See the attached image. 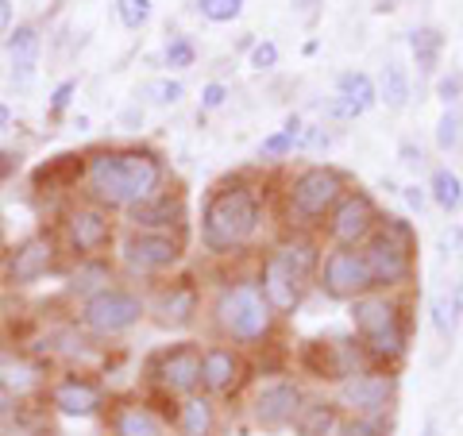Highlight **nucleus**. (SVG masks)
<instances>
[{
  "mask_svg": "<svg viewBox=\"0 0 463 436\" xmlns=\"http://www.w3.org/2000/svg\"><path fill=\"white\" fill-rule=\"evenodd\" d=\"M170 185L166 155L147 143H100L81 155V197L120 216Z\"/></svg>",
  "mask_w": 463,
  "mask_h": 436,
  "instance_id": "1",
  "label": "nucleus"
},
{
  "mask_svg": "<svg viewBox=\"0 0 463 436\" xmlns=\"http://www.w3.org/2000/svg\"><path fill=\"white\" fill-rule=\"evenodd\" d=\"M267 224V194L251 174H228L201 201L197 240L213 259H232L255 247Z\"/></svg>",
  "mask_w": 463,
  "mask_h": 436,
  "instance_id": "2",
  "label": "nucleus"
},
{
  "mask_svg": "<svg viewBox=\"0 0 463 436\" xmlns=\"http://www.w3.org/2000/svg\"><path fill=\"white\" fill-rule=\"evenodd\" d=\"M205 321L213 328V340L236 344L243 352L267 347L282 328V317L267 305L255 274H236L216 286L205 301Z\"/></svg>",
  "mask_w": 463,
  "mask_h": 436,
  "instance_id": "3",
  "label": "nucleus"
},
{
  "mask_svg": "<svg viewBox=\"0 0 463 436\" xmlns=\"http://www.w3.org/2000/svg\"><path fill=\"white\" fill-rule=\"evenodd\" d=\"M413 294H371L347 301V321H352V336L364 347L371 367L398 371L413 344Z\"/></svg>",
  "mask_w": 463,
  "mask_h": 436,
  "instance_id": "4",
  "label": "nucleus"
},
{
  "mask_svg": "<svg viewBox=\"0 0 463 436\" xmlns=\"http://www.w3.org/2000/svg\"><path fill=\"white\" fill-rule=\"evenodd\" d=\"M352 190V178L332 163H306L286 174L279 190L282 232H321L336 201Z\"/></svg>",
  "mask_w": 463,
  "mask_h": 436,
  "instance_id": "5",
  "label": "nucleus"
},
{
  "mask_svg": "<svg viewBox=\"0 0 463 436\" xmlns=\"http://www.w3.org/2000/svg\"><path fill=\"white\" fill-rule=\"evenodd\" d=\"M190 255V232H139L120 228L112 263L128 282H163L178 274Z\"/></svg>",
  "mask_w": 463,
  "mask_h": 436,
  "instance_id": "6",
  "label": "nucleus"
},
{
  "mask_svg": "<svg viewBox=\"0 0 463 436\" xmlns=\"http://www.w3.org/2000/svg\"><path fill=\"white\" fill-rule=\"evenodd\" d=\"M374 289L383 294H413L417 286V228L402 213H383L379 232L364 243Z\"/></svg>",
  "mask_w": 463,
  "mask_h": 436,
  "instance_id": "7",
  "label": "nucleus"
},
{
  "mask_svg": "<svg viewBox=\"0 0 463 436\" xmlns=\"http://www.w3.org/2000/svg\"><path fill=\"white\" fill-rule=\"evenodd\" d=\"M74 321L90 332L93 340H116L136 332L143 321H147V294L136 286L112 282L105 289H97L85 301H78Z\"/></svg>",
  "mask_w": 463,
  "mask_h": 436,
  "instance_id": "8",
  "label": "nucleus"
},
{
  "mask_svg": "<svg viewBox=\"0 0 463 436\" xmlns=\"http://www.w3.org/2000/svg\"><path fill=\"white\" fill-rule=\"evenodd\" d=\"M58 243H62V251L81 263V259H97V255H112L116 247V236H120V221H116V213L93 205V201H70L58 216Z\"/></svg>",
  "mask_w": 463,
  "mask_h": 436,
  "instance_id": "9",
  "label": "nucleus"
},
{
  "mask_svg": "<svg viewBox=\"0 0 463 436\" xmlns=\"http://www.w3.org/2000/svg\"><path fill=\"white\" fill-rule=\"evenodd\" d=\"M143 383L163 402H182L201 394V344L197 340H174L155 347L143 363Z\"/></svg>",
  "mask_w": 463,
  "mask_h": 436,
  "instance_id": "10",
  "label": "nucleus"
},
{
  "mask_svg": "<svg viewBox=\"0 0 463 436\" xmlns=\"http://www.w3.org/2000/svg\"><path fill=\"white\" fill-rule=\"evenodd\" d=\"M62 243H58V232L54 228H35L27 232L24 240L8 243L5 259H0V282L8 289H27V286H39L43 279L62 270Z\"/></svg>",
  "mask_w": 463,
  "mask_h": 436,
  "instance_id": "11",
  "label": "nucleus"
},
{
  "mask_svg": "<svg viewBox=\"0 0 463 436\" xmlns=\"http://www.w3.org/2000/svg\"><path fill=\"white\" fill-rule=\"evenodd\" d=\"M205 317V289L194 274H170L147 294V321L163 332H190Z\"/></svg>",
  "mask_w": 463,
  "mask_h": 436,
  "instance_id": "12",
  "label": "nucleus"
},
{
  "mask_svg": "<svg viewBox=\"0 0 463 436\" xmlns=\"http://www.w3.org/2000/svg\"><path fill=\"white\" fill-rule=\"evenodd\" d=\"M306 386L294 374H279V379H267V383H255V390L248 394V421L251 429L259 432H289L294 429V417L298 410L306 405Z\"/></svg>",
  "mask_w": 463,
  "mask_h": 436,
  "instance_id": "13",
  "label": "nucleus"
},
{
  "mask_svg": "<svg viewBox=\"0 0 463 436\" xmlns=\"http://www.w3.org/2000/svg\"><path fill=\"white\" fill-rule=\"evenodd\" d=\"M298 367L301 374H309L313 383H328L340 386L344 379H352L364 367H371L364 347L355 336H325V340H306L298 352Z\"/></svg>",
  "mask_w": 463,
  "mask_h": 436,
  "instance_id": "14",
  "label": "nucleus"
},
{
  "mask_svg": "<svg viewBox=\"0 0 463 436\" xmlns=\"http://www.w3.org/2000/svg\"><path fill=\"white\" fill-rule=\"evenodd\" d=\"M402 394V379L390 367H364L352 379H344L332 398L344 413H367V417H390Z\"/></svg>",
  "mask_w": 463,
  "mask_h": 436,
  "instance_id": "15",
  "label": "nucleus"
},
{
  "mask_svg": "<svg viewBox=\"0 0 463 436\" xmlns=\"http://www.w3.org/2000/svg\"><path fill=\"white\" fill-rule=\"evenodd\" d=\"M379 221H383V209L367 190L352 185L340 201L336 209L328 213V221L321 224V240L328 247H364L374 232H379Z\"/></svg>",
  "mask_w": 463,
  "mask_h": 436,
  "instance_id": "16",
  "label": "nucleus"
},
{
  "mask_svg": "<svg viewBox=\"0 0 463 436\" xmlns=\"http://www.w3.org/2000/svg\"><path fill=\"white\" fill-rule=\"evenodd\" d=\"M328 301H355L374 289L371 279V267L364 259V247H325V259H321V270H317V282H313Z\"/></svg>",
  "mask_w": 463,
  "mask_h": 436,
  "instance_id": "17",
  "label": "nucleus"
},
{
  "mask_svg": "<svg viewBox=\"0 0 463 436\" xmlns=\"http://www.w3.org/2000/svg\"><path fill=\"white\" fill-rule=\"evenodd\" d=\"M47 405L58 413V417H66V421H93V417H105L109 410V390L100 379H93L90 371H78V367H70L62 371L58 379L47 383Z\"/></svg>",
  "mask_w": 463,
  "mask_h": 436,
  "instance_id": "18",
  "label": "nucleus"
},
{
  "mask_svg": "<svg viewBox=\"0 0 463 436\" xmlns=\"http://www.w3.org/2000/svg\"><path fill=\"white\" fill-rule=\"evenodd\" d=\"M248 379H251V363L243 347L221 344V340L201 344V394L228 402L240 394Z\"/></svg>",
  "mask_w": 463,
  "mask_h": 436,
  "instance_id": "19",
  "label": "nucleus"
},
{
  "mask_svg": "<svg viewBox=\"0 0 463 436\" xmlns=\"http://www.w3.org/2000/svg\"><path fill=\"white\" fill-rule=\"evenodd\" d=\"M120 228L139 232H190V197L182 185H166L155 197L120 213Z\"/></svg>",
  "mask_w": 463,
  "mask_h": 436,
  "instance_id": "20",
  "label": "nucleus"
},
{
  "mask_svg": "<svg viewBox=\"0 0 463 436\" xmlns=\"http://www.w3.org/2000/svg\"><path fill=\"white\" fill-rule=\"evenodd\" d=\"M105 429H109V436H174L170 410H158V405L143 394L112 398L105 410Z\"/></svg>",
  "mask_w": 463,
  "mask_h": 436,
  "instance_id": "21",
  "label": "nucleus"
},
{
  "mask_svg": "<svg viewBox=\"0 0 463 436\" xmlns=\"http://www.w3.org/2000/svg\"><path fill=\"white\" fill-rule=\"evenodd\" d=\"M270 259L279 263L286 274H294V279L313 289L317 282V270H321V259H325V240L321 232H282L279 240H274L270 247Z\"/></svg>",
  "mask_w": 463,
  "mask_h": 436,
  "instance_id": "22",
  "label": "nucleus"
},
{
  "mask_svg": "<svg viewBox=\"0 0 463 436\" xmlns=\"http://www.w3.org/2000/svg\"><path fill=\"white\" fill-rule=\"evenodd\" d=\"M255 282H259V289H263V298H267V305L274 313L282 317H294L298 309H301V301H306V294L309 289L301 286L294 274H286L279 263L270 259V251H263L259 255V270H255Z\"/></svg>",
  "mask_w": 463,
  "mask_h": 436,
  "instance_id": "23",
  "label": "nucleus"
},
{
  "mask_svg": "<svg viewBox=\"0 0 463 436\" xmlns=\"http://www.w3.org/2000/svg\"><path fill=\"white\" fill-rule=\"evenodd\" d=\"M174 436H221V402L209 394H194L170 405Z\"/></svg>",
  "mask_w": 463,
  "mask_h": 436,
  "instance_id": "24",
  "label": "nucleus"
},
{
  "mask_svg": "<svg viewBox=\"0 0 463 436\" xmlns=\"http://www.w3.org/2000/svg\"><path fill=\"white\" fill-rule=\"evenodd\" d=\"M39 390H47V374H43V363H35L24 352H5L0 355V394L27 402L35 398Z\"/></svg>",
  "mask_w": 463,
  "mask_h": 436,
  "instance_id": "25",
  "label": "nucleus"
},
{
  "mask_svg": "<svg viewBox=\"0 0 463 436\" xmlns=\"http://www.w3.org/2000/svg\"><path fill=\"white\" fill-rule=\"evenodd\" d=\"M8 51V66H12V81L16 85H32L39 74V58H43V32L39 24H16L5 39Z\"/></svg>",
  "mask_w": 463,
  "mask_h": 436,
  "instance_id": "26",
  "label": "nucleus"
},
{
  "mask_svg": "<svg viewBox=\"0 0 463 436\" xmlns=\"http://www.w3.org/2000/svg\"><path fill=\"white\" fill-rule=\"evenodd\" d=\"M340 417H344V410L336 405V398H332V394H309L306 405L298 410L294 429H289V432H294V436H336Z\"/></svg>",
  "mask_w": 463,
  "mask_h": 436,
  "instance_id": "27",
  "label": "nucleus"
},
{
  "mask_svg": "<svg viewBox=\"0 0 463 436\" xmlns=\"http://www.w3.org/2000/svg\"><path fill=\"white\" fill-rule=\"evenodd\" d=\"M112 282H120V270H116V263L109 255H97V259H81V263H74L66 270V289L74 294L78 301H85L90 294H97V289H105Z\"/></svg>",
  "mask_w": 463,
  "mask_h": 436,
  "instance_id": "28",
  "label": "nucleus"
},
{
  "mask_svg": "<svg viewBox=\"0 0 463 436\" xmlns=\"http://www.w3.org/2000/svg\"><path fill=\"white\" fill-rule=\"evenodd\" d=\"M405 43H410V54H413V66H417V74H425L432 78L440 70V58L448 51V35L440 32V27H413L410 35H405Z\"/></svg>",
  "mask_w": 463,
  "mask_h": 436,
  "instance_id": "29",
  "label": "nucleus"
},
{
  "mask_svg": "<svg viewBox=\"0 0 463 436\" xmlns=\"http://www.w3.org/2000/svg\"><path fill=\"white\" fill-rule=\"evenodd\" d=\"M374 90H379V105L386 112H405L413 100V81H410V70L398 58H390L383 66V74L374 78Z\"/></svg>",
  "mask_w": 463,
  "mask_h": 436,
  "instance_id": "30",
  "label": "nucleus"
},
{
  "mask_svg": "<svg viewBox=\"0 0 463 436\" xmlns=\"http://www.w3.org/2000/svg\"><path fill=\"white\" fill-rule=\"evenodd\" d=\"M425 190H429V201H432V205H437L444 216H456V213L463 209V178H459L452 166H432Z\"/></svg>",
  "mask_w": 463,
  "mask_h": 436,
  "instance_id": "31",
  "label": "nucleus"
},
{
  "mask_svg": "<svg viewBox=\"0 0 463 436\" xmlns=\"http://www.w3.org/2000/svg\"><path fill=\"white\" fill-rule=\"evenodd\" d=\"M336 97H344L352 109L359 112H371L374 105H379V90H374V78L367 74V70H340L336 74Z\"/></svg>",
  "mask_w": 463,
  "mask_h": 436,
  "instance_id": "32",
  "label": "nucleus"
},
{
  "mask_svg": "<svg viewBox=\"0 0 463 436\" xmlns=\"http://www.w3.org/2000/svg\"><path fill=\"white\" fill-rule=\"evenodd\" d=\"M459 321H463V317L456 313L452 294H444V289H437V294H429V325H432V332H437V336H440L444 344H452V340H456Z\"/></svg>",
  "mask_w": 463,
  "mask_h": 436,
  "instance_id": "33",
  "label": "nucleus"
},
{
  "mask_svg": "<svg viewBox=\"0 0 463 436\" xmlns=\"http://www.w3.org/2000/svg\"><path fill=\"white\" fill-rule=\"evenodd\" d=\"M139 100L143 105H155V109H174V105H182L185 100V85L178 78H151V81H143L139 85Z\"/></svg>",
  "mask_w": 463,
  "mask_h": 436,
  "instance_id": "34",
  "label": "nucleus"
},
{
  "mask_svg": "<svg viewBox=\"0 0 463 436\" xmlns=\"http://www.w3.org/2000/svg\"><path fill=\"white\" fill-rule=\"evenodd\" d=\"M432 143H437L440 155H452L463 143V105H452L440 112L437 128H432Z\"/></svg>",
  "mask_w": 463,
  "mask_h": 436,
  "instance_id": "35",
  "label": "nucleus"
},
{
  "mask_svg": "<svg viewBox=\"0 0 463 436\" xmlns=\"http://www.w3.org/2000/svg\"><path fill=\"white\" fill-rule=\"evenodd\" d=\"M163 66L166 74H182V70L197 66V43L190 35H170L163 43Z\"/></svg>",
  "mask_w": 463,
  "mask_h": 436,
  "instance_id": "36",
  "label": "nucleus"
},
{
  "mask_svg": "<svg viewBox=\"0 0 463 436\" xmlns=\"http://www.w3.org/2000/svg\"><path fill=\"white\" fill-rule=\"evenodd\" d=\"M390 417H367V413H344L336 436H390Z\"/></svg>",
  "mask_w": 463,
  "mask_h": 436,
  "instance_id": "37",
  "label": "nucleus"
},
{
  "mask_svg": "<svg viewBox=\"0 0 463 436\" xmlns=\"http://www.w3.org/2000/svg\"><path fill=\"white\" fill-rule=\"evenodd\" d=\"M116 16H120L128 32H143L155 16V5L151 0H116Z\"/></svg>",
  "mask_w": 463,
  "mask_h": 436,
  "instance_id": "38",
  "label": "nucleus"
},
{
  "mask_svg": "<svg viewBox=\"0 0 463 436\" xmlns=\"http://www.w3.org/2000/svg\"><path fill=\"white\" fill-rule=\"evenodd\" d=\"M243 5L248 0H197V16L209 24H232L243 16Z\"/></svg>",
  "mask_w": 463,
  "mask_h": 436,
  "instance_id": "39",
  "label": "nucleus"
},
{
  "mask_svg": "<svg viewBox=\"0 0 463 436\" xmlns=\"http://www.w3.org/2000/svg\"><path fill=\"white\" fill-rule=\"evenodd\" d=\"M294 151H298V136H289L286 128L263 136V143H259V158H263V163H282V158H289Z\"/></svg>",
  "mask_w": 463,
  "mask_h": 436,
  "instance_id": "40",
  "label": "nucleus"
},
{
  "mask_svg": "<svg viewBox=\"0 0 463 436\" xmlns=\"http://www.w3.org/2000/svg\"><path fill=\"white\" fill-rule=\"evenodd\" d=\"M279 62H282V51H279V43H274V39H259V43H251L248 66L255 70V74H270V70H279Z\"/></svg>",
  "mask_w": 463,
  "mask_h": 436,
  "instance_id": "41",
  "label": "nucleus"
},
{
  "mask_svg": "<svg viewBox=\"0 0 463 436\" xmlns=\"http://www.w3.org/2000/svg\"><path fill=\"white\" fill-rule=\"evenodd\" d=\"M332 128L328 124H306L301 128V139H298V155H325L332 147Z\"/></svg>",
  "mask_w": 463,
  "mask_h": 436,
  "instance_id": "42",
  "label": "nucleus"
},
{
  "mask_svg": "<svg viewBox=\"0 0 463 436\" xmlns=\"http://www.w3.org/2000/svg\"><path fill=\"white\" fill-rule=\"evenodd\" d=\"M74 100H78V78L58 81L54 90H51V100H47V120H62Z\"/></svg>",
  "mask_w": 463,
  "mask_h": 436,
  "instance_id": "43",
  "label": "nucleus"
},
{
  "mask_svg": "<svg viewBox=\"0 0 463 436\" xmlns=\"http://www.w3.org/2000/svg\"><path fill=\"white\" fill-rule=\"evenodd\" d=\"M432 93H437V100L444 109H452L463 100V74L459 70H448V74H440L437 81H432Z\"/></svg>",
  "mask_w": 463,
  "mask_h": 436,
  "instance_id": "44",
  "label": "nucleus"
},
{
  "mask_svg": "<svg viewBox=\"0 0 463 436\" xmlns=\"http://www.w3.org/2000/svg\"><path fill=\"white\" fill-rule=\"evenodd\" d=\"M398 163L405 166V170H413V174H421L425 166H429V158H425V147L417 139H402L398 143Z\"/></svg>",
  "mask_w": 463,
  "mask_h": 436,
  "instance_id": "45",
  "label": "nucleus"
},
{
  "mask_svg": "<svg viewBox=\"0 0 463 436\" xmlns=\"http://www.w3.org/2000/svg\"><path fill=\"white\" fill-rule=\"evenodd\" d=\"M228 97H232V85H224V81H205V85H201V112L224 109Z\"/></svg>",
  "mask_w": 463,
  "mask_h": 436,
  "instance_id": "46",
  "label": "nucleus"
},
{
  "mask_svg": "<svg viewBox=\"0 0 463 436\" xmlns=\"http://www.w3.org/2000/svg\"><path fill=\"white\" fill-rule=\"evenodd\" d=\"M437 251H440L444 263H448V259H459V251H463V228H459V224L440 228V236H437Z\"/></svg>",
  "mask_w": 463,
  "mask_h": 436,
  "instance_id": "47",
  "label": "nucleus"
},
{
  "mask_svg": "<svg viewBox=\"0 0 463 436\" xmlns=\"http://www.w3.org/2000/svg\"><path fill=\"white\" fill-rule=\"evenodd\" d=\"M321 112H325V120H340V124H347V120H359V116H364V112L352 109V105H347L344 97H336V93H332V97L325 100Z\"/></svg>",
  "mask_w": 463,
  "mask_h": 436,
  "instance_id": "48",
  "label": "nucleus"
},
{
  "mask_svg": "<svg viewBox=\"0 0 463 436\" xmlns=\"http://www.w3.org/2000/svg\"><path fill=\"white\" fill-rule=\"evenodd\" d=\"M402 201H405V209H410V213H417V216H421L429 205H432V201H429V190H425V185H417V182H410V185H402Z\"/></svg>",
  "mask_w": 463,
  "mask_h": 436,
  "instance_id": "49",
  "label": "nucleus"
},
{
  "mask_svg": "<svg viewBox=\"0 0 463 436\" xmlns=\"http://www.w3.org/2000/svg\"><path fill=\"white\" fill-rule=\"evenodd\" d=\"M16 170H20V155L0 147V185H8L12 178H16Z\"/></svg>",
  "mask_w": 463,
  "mask_h": 436,
  "instance_id": "50",
  "label": "nucleus"
},
{
  "mask_svg": "<svg viewBox=\"0 0 463 436\" xmlns=\"http://www.w3.org/2000/svg\"><path fill=\"white\" fill-rule=\"evenodd\" d=\"M12 0H0V39H8V32H12Z\"/></svg>",
  "mask_w": 463,
  "mask_h": 436,
  "instance_id": "51",
  "label": "nucleus"
},
{
  "mask_svg": "<svg viewBox=\"0 0 463 436\" xmlns=\"http://www.w3.org/2000/svg\"><path fill=\"white\" fill-rule=\"evenodd\" d=\"M448 294H452V301H456V313L463 317V251H459V279H456V286L448 289Z\"/></svg>",
  "mask_w": 463,
  "mask_h": 436,
  "instance_id": "52",
  "label": "nucleus"
},
{
  "mask_svg": "<svg viewBox=\"0 0 463 436\" xmlns=\"http://www.w3.org/2000/svg\"><path fill=\"white\" fill-rule=\"evenodd\" d=\"M321 5H325V0H289V8L301 12V16H313V12L321 8Z\"/></svg>",
  "mask_w": 463,
  "mask_h": 436,
  "instance_id": "53",
  "label": "nucleus"
},
{
  "mask_svg": "<svg viewBox=\"0 0 463 436\" xmlns=\"http://www.w3.org/2000/svg\"><path fill=\"white\" fill-rule=\"evenodd\" d=\"M12 120H16V116H12V105H5V100H0V136H5L8 128H12Z\"/></svg>",
  "mask_w": 463,
  "mask_h": 436,
  "instance_id": "54",
  "label": "nucleus"
},
{
  "mask_svg": "<svg viewBox=\"0 0 463 436\" xmlns=\"http://www.w3.org/2000/svg\"><path fill=\"white\" fill-rule=\"evenodd\" d=\"M421 436H440V425H437V417H429V421H425V429H421Z\"/></svg>",
  "mask_w": 463,
  "mask_h": 436,
  "instance_id": "55",
  "label": "nucleus"
},
{
  "mask_svg": "<svg viewBox=\"0 0 463 436\" xmlns=\"http://www.w3.org/2000/svg\"><path fill=\"white\" fill-rule=\"evenodd\" d=\"M5 251H8V232H5V221H0V259H5Z\"/></svg>",
  "mask_w": 463,
  "mask_h": 436,
  "instance_id": "56",
  "label": "nucleus"
},
{
  "mask_svg": "<svg viewBox=\"0 0 463 436\" xmlns=\"http://www.w3.org/2000/svg\"><path fill=\"white\" fill-rule=\"evenodd\" d=\"M390 8H398V0H379V12H390Z\"/></svg>",
  "mask_w": 463,
  "mask_h": 436,
  "instance_id": "57",
  "label": "nucleus"
}]
</instances>
